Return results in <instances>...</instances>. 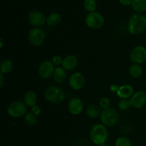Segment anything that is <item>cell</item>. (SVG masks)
<instances>
[{"label":"cell","instance_id":"18","mask_svg":"<svg viewBox=\"0 0 146 146\" xmlns=\"http://www.w3.org/2000/svg\"><path fill=\"white\" fill-rule=\"evenodd\" d=\"M37 96L34 91H28L24 95V102L27 107H32L36 104Z\"/></svg>","mask_w":146,"mask_h":146},{"label":"cell","instance_id":"4","mask_svg":"<svg viewBox=\"0 0 146 146\" xmlns=\"http://www.w3.org/2000/svg\"><path fill=\"white\" fill-rule=\"evenodd\" d=\"M101 123L106 127H113L118 123L120 119V115L118 111L113 108H108L102 110L101 115Z\"/></svg>","mask_w":146,"mask_h":146},{"label":"cell","instance_id":"3","mask_svg":"<svg viewBox=\"0 0 146 146\" xmlns=\"http://www.w3.org/2000/svg\"><path fill=\"white\" fill-rule=\"evenodd\" d=\"M44 97L48 102L59 104L65 99L66 94L63 88L57 86H51L46 89Z\"/></svg>","mask_w":146,"mask_h":146},{"label":"cell","instance_id":"15","mask_svg":"<svg viewBox=\"0 0 146 146\" xmlns=\"http://www.w3.org/2000/svg\"><path fill=\"white\" fill-rule=\"evenodd\" d=\"M78 65V59L74 55H68L64 58L62 67L66 71H73Z\"/></svg>","mask_w":146,"mask_h":146},{"label":"cell","instance_id":"8","mask_svg":"<svg viewBox=\"0 0 146 146\" xmlns=\"http://www.w3.org/2000/svg\"><path fill=\"white\" fill-rule=\"evenodd\" d=\"M46 18L43 12L38 10H32L28 14V21L34 28H39L46 24Z\"/></svg>","mask_w":146,"mask_h":146},{"label":"cell","instance_id":"23","mask_svg":"<svg viewBox=\"0 0 146 146\" xmlns=\"http://www.w3.org/2000/svg\"><path fill=\"white\" fill-rule=\"evenodd\" d=\"M84 8L88 13L96 11L97 8L96 1V0H84Z\"/></svg>","mask_w":146,"mask_h":146},{"label":"cell","instance_id":"20","mask_svg":"<svg viewBox=\"0 0 146 146\" xmlns=\"http://www.w3.org/2000/svg\"><path fill=\"white\" fill-rule=\"evenodd\" d=\"M128 73L130 76L134 78H140L143 75V68L141 67V64H133L130 66Z\"/></svg>","mask_w":146,"mask_h":146},{"label":"cell","instance_id":"22","mask_svg":"<svg viewBox=\"0 0 146 146\" xmlns=\"http://www.w3.org/2000/svg\"><path fill=\"white\" fill-rule=\"evenodd\" d=\"M13 62L10 59L3 60L0 64V72L1 74H9L13 69Z\"/></svg>","mask_w":146,"mask_h":146},{"label":"cell","instance_id":"33","mask_svg":"<svg viewBox=\"0 0 146 146\" xmlns=\"http://www.w3.org/2000/svg\"><path fill=\"white\" fill-rule=\"evenodd\" d=\"M0 41H1V43H0V48H2L3 46H4V41H3V38H1Z\"/></svg>","mask_w":146,"mask_h":146},{"label":"cell","instance_id":"32","mask_svg":"<svg viewBox=\"0 0 146 146\" xmlns=\"http://www.w3.org/2000/svg\"><path fill=\"white\" fill-rule=\"evenodd\" d=\"M4 74H0V87H2L3 85H4Z\"/></svg>","mask_w":146,"mask_h":146},{"label":"cell","instance_id":"30","mask_svg":"<svg viewBox=\"0 0 146 146\" xmlns=\"http://www.w3.org/2000/svg\"><path fill=\"white\" fill-rule=\"evenodd\" d=\"M119 87H120L119 86H117L116 84H111L109 87L110 91H111V92L115 93V94H116L117 91H118V88H119Z\"/></svg>","mask_w":146,"mask_h":146},{"label":"cell","instance_id":"24","mask_svg":"<svg viewBox=\"0 0 146 146\" xmlns=\"http://www.w3.org/2000/svg\"><path fill=\"white\" fill-rule=\"evenodd\" d=\"M24 116H25L24 120H25L26 123L28 125H29V126H34V125L37 124V122H38L37 116L34 115V114H33L31 111L27 112V113Z\"/></svg>","mask_w":146,"mask_h":146},{"label":"cell","instance_id":"6","mask_svg":"<svg viewBox=\"0 0 146 146\" xmlns=\"http://www.w3.org/2000/svg\"><path fill=\"white\" fill-rule=\"evenodd\" d=\"M85 23L88 28L91 29H100L105 23L104 16L97 11L90 12L86 16Z\"/></svg>","mask_w":146,"mask_h":146},{"label":"cell","instance_id":"28","mask_svg":"<svg viewBox=\"0 0 146 146\" xmlns=\"http://www.w3.org/2000/svg\"><path fill=\"white\" fill-rule=\"evenodd\" d=\"M51 61H52V63L54 64V65L55 66L59 67L61 65L62 66L64 58H63L60 55H55L53 56Z\"/></svg>","mask_w":146,"mask_h":146},{"label":"cell","instance_id":"19","mask_svg":"<svg viewBox=\"0 0 146 146\" xmlns=\"http://www.w3.org/2000/svg\"><path fill=\"white\" fill-rule=\"evenodd\" d=\"M131 7L138 14L145 12L146 11V0H133Z\"/></svg>","mask_w":146,"mask_h":146},{"label":"cell","instance_id":"10","mask_svg":"<svg viewBox=\"0 0 146 146\" xmlns=\"http://www.w3.org/2000/svg\"><path fill=\"white\" fill-rule=\"evenodd\" d=\"M68 84L74 91L82 89L86 84V78L81 72H74L68 78Z\"/></svg>","mask_w":146,"mask_h":146},{"label":"cell","instance_id":"35","mask_svg":"<svg viewBox=\"0 0 146 146\" xmlns=\"http://www.w3.org/2000/svg\"><path fill=\"white\" fill-rule=\"evenodd\" d=\"M9 146H14V145H9Z\"/></svg>","mask_w":146,"mask_h":146},{"label":"cell","instance_id":"17","mask_svg":"<svg viewBox=\"0 0 146 146\" xmlns=\"http://www.w3.org/2000/svg\"><path fill=\"white\" fill-rule=\"evenodd\" d=\"M101 112L102 111L101 107L97 104H91L87 107L86 110V114L90 118H96L100 116Z\"/></svg>","mask_w":146,"mask_h":146},{"label":"cell","instance_id":"34","mask_svg":"<svg viewBox=\"0 0 146 146\" xmlns=\"http://www.w3.org/2000/svg\"><path fill=\"white\" fill-rule=\"evenodd\" d=\"M99 146H108V145H107L106 143H105V144H103V145H99Z\"/></svg>","mask_w":146,"mask_h":146},{"label":"cell","instance_id":"13","mask_svg":"<svg viewBox=\"0 0 146 146\" xmlns=\"http://www.w3.org/2000/svg\"><path fill=\"white\" fill-rule=\"evenodd\" d=\"M130 101L133 108L137 109L143 108L146 104V94L143 91H137L133 94Z\"/></svg>","mask_w":146,"mask_h":146},{"label":"cell","instance_id":"27","mask_svg":"<svg viewBox=\"0 0 146 146\" xmlns=\"http://www.w3.org/2000/svg\"><path fill=\"white\" fill-rule=\"evenodd\" d=\"M111 100L107 97H103L99 101V106L102 110H106L110 108L111 107Z\"/></svg>","mask_w":146,"mask_h":146},{"label":"cell","instance_id":"14","mask_svg":"<svg viewBox=\"0 0 146 146\" xmlns=\"http://www.w3.org/2000/svg\"><path fill=\"white\" fill-rule=\"evenodd\" d=\"M133 91V88L131 85L124 84L119 87L116 93V95L121 99H128L129 98H131L133 94H134Z\"/></svg>","mask_w":146,"mask_h":146},{"label":"cell","instance_id":"26","mask_svg":"<svg viewBox=\"0 0 146 146\" xmlns=\"http://www.w3.org/2000/svg\"><path fill=\"white\" fill-rule=\"evenodd\" d=\"M131 106H131V101L128 99H121L118 103V108L122 111H128L131 108Z\"/></svg>","mask_w":146,"mask_h":146},{"label":"cell","instance_id":"36","mask_svg":"<svg viewBox=\"0 0 146 146\" xmlns=\"http://www.w3.org/2000/svg\"><path fill=\"white\" fill-rule=\"evenodd\" d=\"M145 62H146V61H145Z\"/></svg>","mask_w":146,"mask_h":146},{"label":"cell","instance_id":"29","mask_svg":"<svg viewBox=\"0 0 146 146\" xmlns=\"http://www.w3.org/2000/svg\"><path fill=\"white\" fill-rule=\"evenodd\" d=\"M31 112L33 114H34L35 115L38 116V115H39L40 114H41V108H40L39 106L36 104V105H34V106H32L31 108Z\"/></svg>","mask_w":146,"mask_h":146},{"label":"cell","instance_id":"5","mask_svg":"<svg viewBox=\"0 0 146 146\" xmlns=\"http://www.w3.org/2000/svg\"><path fill=\"white\" fill-rule=\"evenodd\" d=\"M7 112L12 118H21L27 113V106L21 101H14L7 106Z\"/></svg>","mask_w":146,"mask_h":146},{"label":"cell","instance_id":"7","mask_svg":"<svg viewBox=\"0 0 146 146\" xmlns=\"http://www.w3.org/2000/svg\"><path fill=\"white\" fill-rule=\"evenodd\" d=\"M45 39V31L41 28L31 29L28 34L29 42L32 46H40L44 44Z\"/></svg>","mask_w":146,"mask_h":146},{"label":"cell","instance_id":"31","mask_svg":"<svg viewBox=\"0 0 146 146\" xmlns=\"http://www.w3.org/2000/svg\"><path fill=\"white\" fill-rule=\"evenodd\" d=\"M120 3L123 6H130L133 2V0H119Z\"/></svg>","mask_w":146,"mask_h":146},{"label":"cell","instance_id":"2","mask_svg":"<svg viewBox=\"0 0 146 146\" xmlns=\"http://www.w3.org/2000/svg\"><path fill=\"white\" fill-rule=\"evenodd\" d=\"M89 137L91 142L95 145L99 146L105 144L108 138V128L102 123L95 124L90 130Z\"/></svg>","mask_w":146,"mask_h":146},{"label":"cell","instance_id":"25","mask_svg":"<svg viewBox=\"0 0 146 146\" xmlns=\"http://www.w3.org/2000/svg\"><path fill=\"white\" fill-rule=\"evenodd\" d=\"M115 146H133L132 143L128 138L124 136L118 137L115 142Z\"/></svg>","mask_w":146,"mask_h":146},{"label":"cell","instance_id":"12","mask_svg":"<svg viewBox=\"0 0 146 146\" xmlns=\"http://www.w3.org/2000/svg\"><path fill=\"white\" fill-rule=\"evenodd\" d=\"M84 105L82 100L77 97L72 98L68 103V112L74 115H78L84 111Z\"/></svg>","mask_w":146,"mask_h":146},{"label":"cell","instance_id":"21","mask_svg":"<svg viewBox=\"0 0 146 146\" xmlns=\"http://www.w3.org/2000/svg\"><path fill=\"white\" fill-rule=\"evenodd\" d=\"M61 21V16L58 12H52L47 17L46 24L51 27L58 25Z\"/></svg>","mask_w":146,"mask_h":146},{"label":"cell","instance_id":"9","mask_svg":"<svg viewBox=\"0 0 146 146\" xmlns=\"http://www.w3.org/2000/svg\"><path fill=\"white\" fill-rule=\"evenodd\" d=\"M55 68V66L54 65L52 61L45 60L40 64L38 68V74L42 79H48L53 76Z\"/></svg>","mask_w":146,"mask_h":146},{"label":"cell","instance_id":"16","mask_svg":"<svg viewBox=\"0 0 146 146\" xmlns=\"http://www.w3.org/2000/svg\"><path fill=\"white\" fill-rule=\"evenodd\" d=\"M53 78L56 84H63L67 79L66 71L63 67H57L55 68L54 75H53Z\"/></svg>","mask_w":146,"mask_h":146},{"label":"cell","instance_id":"11","mask_svg":"<svg viewBox=\"0 0 146 146\" xmlns=\"http://www.w3.org/2000/svg\"><path fill=\"white\" fill-rule=\"evenodd\" d=\"M130 59L133 64H141L146 61V48L143 46H136L130 53Z\"/></svg>","mask_w":146,"mask_h":146},{"label":"cell","instance_id":"1","mask_svg":"<svg viewBox=\"0 0 146 146\" xmlns=\"http://www.w3.org/2000/svg\"><path fill=\"white\" fill-rule=\"evenodd\" d=\"M127 29L131 35L138 36L146 30V17L142 14H134L131 16L127 24Z\"/></svg>","mask_w":146,"mask_h":146}]
</instances>
